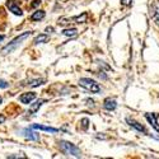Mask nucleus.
Returning a JSON list of instances; mask_svg holds the SVG:
<instances>
[{"instance_id":"4","label":"nucleus","mask_w":159,"mask_h":159,"mask_svg":"<svg viewBox=\"0 0 159 159\" xmlns=\"http://www.w3.org/2000/svg\"><path fill=\"white\" fill-rule=\"evenodd\" d=\"M7 7H8V9H9L11 13H14L16 16H22V14H23L22 9L17 5V3L14 2V0H8V2H7Z\"/></svg>"},{"instance_id":"16","label":"nucleus","mask_w":159,"mask_h":159,"mask_svg":"<svg viewBox=\"0 0 159 159\" xmlns=\"http://www.w3.org/2000/svg\"><path fill=\"white\" fill-rule=\"evenodd\" d=\"M45 83V79H33V80H31L28 84L30 87L34 88V87H39V85H42Z\"/></svg>"},{"instance_id":"5","label":"nucleus","mask_w":159,"mask_h":159,"mask_svg":"<svg viewBox=\"0 0 159 159\" xmlns=\"http://www.w3.org/2000/svg\"><path fill=\"white\" fill-rule=\"evenodd\" d=\"M22 135H23L25 139H28V140H33V141L39 140L38 134H36V132H33L31 129H23V130H22Z\"/></svg>"},{"instance_id":"21","label":"nucleus","mask_w":159,"mask_h":159,"mask_svg":"<svg viewBox=\"0 0 159 159\" xmlns=\"http://www.w3.org/2000/svg\"><path fill=\"white\" fill-rule=\"evenodd\" d=\"M5 121V116H3V115H0V124H3Z\"/></svg>"},{"instance_id":"1","label":"nucleus","mask_w":159,"mask_h":159,"mask_svg":"<svg viewBox=\"0 0 159 159\" xmlns=\"http://www.w3.org/2000/svg\"><path fill=\"white\" fill-rule=\"evenodd\" d=\"M31 33H32V32H24V33L19 34L18 37H16L11 42H9L5 47H3L2 54H3V55H8V54H10L11 51H14V50H16V48H17V47H18V46L24 41V39H27V38L31 36Z\"/></svg>"},{"instance_id":"13","label":"nucleus","mask_w":159,"mask_h":159,"mask_svg":"<svg viewBox=\"0 0 159 159\" xmlns=\"http://www.w3.org/2000/svg\"><path fill=\"white\" fill-rule=\"evenodd\" d=\"M48 41V36L47 34H38L34 39H33V43L34 45H39V43H45Z\"/></svg>"},{"instance_id":"9","label":"nucleus","mask_w":159,"mask_h":159,"mask_svg":"<svg viewBox=\"0 0 159 159\" xmlns=\"http://www.w3.org/2000/svg\"><path fill=\"white\" fill-rule=\"evenodd\" d=\"M45 102H46V99H38V101H36L34 103H32V104H31V107H30L28 113H30V115L36 113V112L39 110V107H41V106H42Z\"/></svg>"},{"instance_id":"23","label":"nucleus","mask_w":159,"mask_h":159,"mask_svg":"<svg viewBox=\"0 0 159 159\" xmlns=\"http://www.w3.org/2000/svg\"><path fill=\"white\" fill-rule=\"evenodd\" d=\"M3 39H4V36H3V34H0V42H2Z\"/></svg>"},{"instance_id":"10","label":"nucleus","mask_w":159,"mask_h":159,"mask_svg":"<svg viewBox=\"0 0 159 159\" xmlns=\"http://www.w3.org/2000/svg\"><path fill=\"white\" fill-rule=\"evenodd\" d=\"M152 16H153V19L157 22V24L159 25V0L157 3H154L152 7Z\"/></svg>"},{"instance_id":"3","label":"nucleus","mask_w":159,"mask_h":159,"mask_svg":"<svg viewBox=\"0 0 159 159\" xmlns=\"http://www.w3.org/2000/svg\"><path fill=\"white\" fill-rule=\"evenodd\" d=\"M79 85L89 90L90 93H99L101 92V87L98 85V83H96L93 79H89V78H82L79 80Z\"/></svg>"},{"instance_id":"17","label":"nucleus","mask_w":159,"mask_h":159,"mask_svg":"<svg viewBox=\"0 0 159 159\" xmlns=\"http://www.w3.org/2000/svg\"><path fill=\"white\" fill-rule=\"evenodd\" d=\"M64 36H68V37H75L78 34V31L75 28H70V30H64L62 31Z\"/></svg>"},{"instance_id":"8","label":"nucleus","mask_w":159,"mask_h":159,"mask_svg":"<svg viewBox=\"0 0 159 159\" xmlns=\"http://www.w3.org/2000/svg\"><path fill=\"white\" fill-rule=\"evenodd\" d=\"M103 106H104V108L107 110V111H113V110H116V107H117V102H116V99H113V98H107V99L104 101Z\"/></svg>"},{"instance_id":"15","label":"nucleus","mask_w":159,"mask_h":159,"mask_svg":"<svg viewBox=\"0 0 159 159\" xmlns=\"http://www.w3.org/2000/svg\"><path fill=\"white\" fill-rule=\"evenodd\" d=\"M87 17H88L87 13H83L82 16H76V17L70 18V22H75V23H84V22H87Z\"/></svg>"},{"instance_id":"19","label":"nucleus","mask_w":159,"mask_h":159,"mask_svg":"<svg viewBox=\"0 0 159 159\" xmlns=\"http://www.w3.org/2000/svg\"><path fill=\"white\" fill-rule=\"evenodd\" d=\"M88 118H83V120H82V125H83V127L84 129H88Z\"/></svg>"},{"instance_id":"11","label":"nucleus","mask_w":159,"mask_h":159,"mask_svg":"<svg viewBox=\"0 0 159 159\" xmlns=\"http://www.w3.org/2000/svg\"><path fill=\"white\" fill-rule=\"evenodd\" d=\"M31 127L34 129V130H42V131H47V132H57L59 131V129L48 127V126H43V125H38V124H33Z\"/></svg>"},{"instance_id":"14","label":"nucleus","mask_w":159,"mask_h":159,"mask_svg":"<svg viewBox=\"0 0 159 159\" xmlns=\"http://www.w3.org/2000/svg\"><path fill=\"white\" fill-rule=\"evenodd\" d=\"M45 16H46V13L43 10H37V11H34L33 14H32L31 19L32 20H41V19L45 18Z\"/></svg>"},{"instance_id":"22","label":"nucleus","mask_w":159,"mask_h":159,"mask_svg":"<svg viewBox=\"0 0 159 159\" xmlns=\"http://www.w3.org/2000/svg\"><path fill=\"white\" fill-rule=\"evenodd\" d=\"M39 3H41V2H39V0H34V3L32 4V7H37V5L39 4Z\"/></svg>"},{"instance_id":"12","label":"nucleus","mask_w":159,"mask_h":159,"mask_svg":"<svg viewBox=\"0 0 159 159\" xmlns=\"http://www.w3.org/2000/svg\"><path fill=\"white\" fill-rule=\"evenodd\" d=\"M127 122H129L130 126H132L134 129H136L138 131L144 132V134H147V130H145V127L141 126V125H139V122H136V121H134V120H130V118H127Z\"/></svg>"},{"instance_id":"2","label":"nucleus","mask_w":159,"mask_h":159,"mask_svg":"<svg viewBox=\"0 0 159 159\" xmlns=\"http://www.w3.org/2000/svg\"><path fill=\"white\" fill-rule=\"evenodd\" d=\"M59 148L60 150L65 154V155H73L76 158H80L82 157V152L79 149L75 144L69 143V141H60L59 143Z\"/></svg>"},{"instance_id":"7","label":"nucleus","mask_w":159,"mask_h":159,"mask_svg":"<svg viewBox=\"0 0 159 159\" xmlns=\"http://www.w3.org/2000/svg\"><path fill=\"white\" fill-rule=\"evenodd\" d=\"M145 117H147V120L149 121V124L157 130V131H159V125H158V122H157V115L155 113H145Z\"/></svg>"},{"instance_id":"18","label":"nucleus","mask_w":159,"mask_h":159,"mask_svg":"<svg viewBox=\"0 0 159 159\" xmlns=\"http://www.w3.org/2000/svg\"><path fill=\"white\" fill-rule=\"evenodd\" d=\"M9 87V83H7L5 80H3V79H0V88H3V89H7Z\"/></svg>"},{"instance_id":"20","label":"nucleus","mask_w":159,"mask_h":159,"mask_svg":"<svg viewBox=\"0 0 159 159\" xmlns=\"http://www.w3.org/2000/svg\"><path fill=\"white\" fill-rule=\"evenodd\" d=\"M121 4H124V5H131V0H121Z\"/></svg>"},{"instance_id":"24","label":"nucleus","mask_w":159,"mask_h":159,"mask_svg":"<svg viewBox=\"0 0 159 159\" xmlns=\"http://www.w3.org/2000/svg\"><path fill=\"white\" fill-rule=\"evenodd\" d=\"M2 102H3V98H2V97H0V104H2Z\"/></svg>"},{"instance_id":"6","label":"nucleus","mask_w":159,"mask_h":159,"mask_svg":"<svg viewBox=\"0 0 159 159\" xmlns=\"http://www.w3.org/2000/svg\"><path fill=\"white\" fill-rule=\"evenodd\" d=\"M33 99H36V93L33 92H28V93H23L20 97H19V101L24 104H30Z\"/></svg>"}]
</instances>
